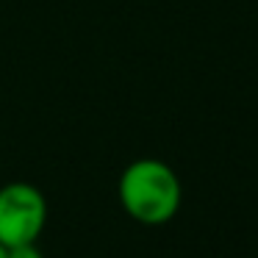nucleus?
Segmentation results:
<instances>
[{"mask_svg":"<svg viewBox=\"0 0 258 258\" xmlns=\"http://www.w3.org/2000/svg\"><path fill=\"white\" fill-rule=\"evenodd\" d=\"M119 203L142 225H167L183 200L180 178L158 158H136L119 175Z\"/></svg>","mask_w":258,"mask_h":258,"instance_id":"1","label":"nucleus"},{"mask_svg":"<svg viewBox=\"0 0 258 258\" xmlns=\"http://www.w3.org/2000/svg\"><path fill=\"white\" fill-rule=\"evenodd\" d=\"M47 225V200L34 183L14 180L0 186V244H36Z\"/></svg>","mask_w":258,"mask_h":258,"instance_id":"2","label":"nucleus"},{"mask_svg":"<svg viewBox=\"0 0 258 258\" xmlns=\"http://www.w3.org/2000/svg\"><path fill=\"white\" fill-rule=\"evenodd\" d=\"M9 258H45V255L39 252L36 244H23V247H12V250H9Z\"/></svg>","mask_w":258,"mask_h":258,"instance_id":"3","label":"nucleus"},{"mask_svg":"<svg viewBox=\"0 0 258 258\" xmlns=\"http://www.w3.org/2000/svg\"><path fill=\"white\" fill-rule=\"evenodd\" d=\"M0 258H9V247H3V244H0Z\"/></svg>","mask_w":258,"mask_h":258,"instance_id":"4","label":"nucleus"}]
</instances>
